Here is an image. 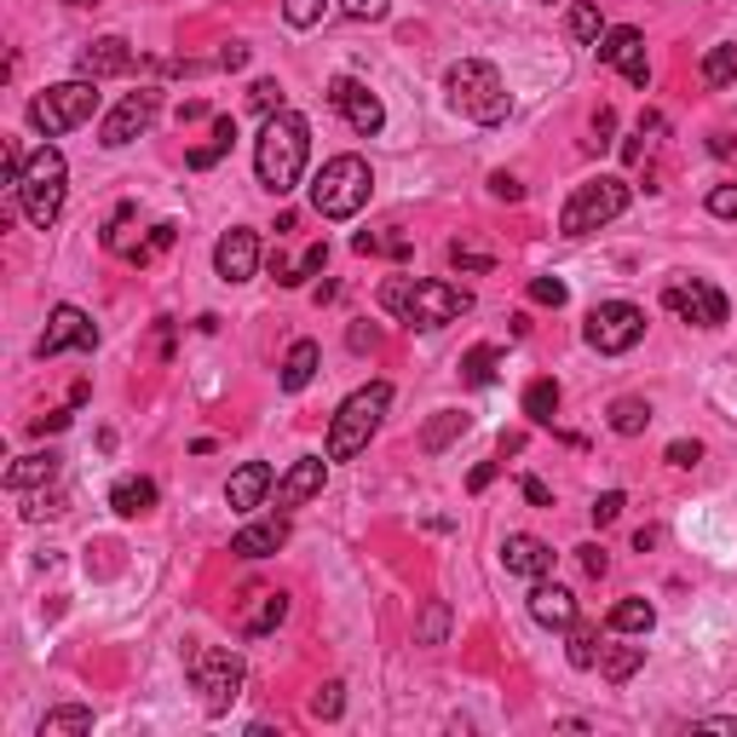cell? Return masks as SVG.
<instances>
[{"label": "cell", "instance_id": "2", "mask_svg": "<svg viewBox=\"0 0 737 737\" xmlns=\"http://www.w3.org/2000/svg\"><path fill=\"white\" fill-rule=\"evenodd\" d=\"M444 98H450L455 116L479 121V127H501L513 116V92H508L495 63H484V58H455L444 70Z\"/></svg>", "mask_w": 737, "mask_h": 737}, {"label": "cell", "instance_id": "32", "mask_svg": "<svg viewBox=\"0 0 737 737\" xmlns=\"http://www.w3.org/2000/svg\"><path fill=\"white\" fill-rule=\"evenodd\" d=\"M646 426H651V404H646V397H617V404H611V432H617V439H640Z\"/></svg>", "mask_w": 737, "mask_h": 737}, {"label": "cell", "instance_id": "42", "mask_svg": "<svg viewBox=\"0 0 737 737\" xmlns=\"http://www.w3.org/2000/svg\"><path fill=\"white\" fill-rule=\"evenodd\" d=\"M248 105H254L259 116H277V110H288V105H283V87H277L272 76H265V81H254V87H248Z\"/></svg>", "mask_w": 737, "mask_h": 737}, {"label": "cell", "instance_id": "31", "mask_svg": "<svg viewBox=\"0 0 737 737\" xmlns=\"http://www.w3.org/2000/svg\"><path fill=\"white\" fill-rule=\"evenodd\" d=\"M352 248L357 254H381V259H410L415 254V243L404 237V230H357Z\"/></svg>", "mask_w": 737, "mask_h": 737}, {"label": "cell", "instance_id": "41", "mask_svg": "<svg viewBox=\"0 0 737 737\" xmlns=\"http://www.w3.org/2000/svg\"><path fill=\"white\" fill-rule=\"evenodd\" d=\"M450 265H455V272H466V277L495 272V259H490V254H479V248H466V243H450Z\"/></svg>", "mask_w": 737, "mask_h": 737}, {"label": "cell", "instance_id": "15", "mask_svg": "<svg viewBox=\"0 0 737 737\" xmlns=\"http://www.w3.org/2000/svg\"><path fill=\"white\" fill-rule=\"evenodd\" d=\"M98 346V323L81 312V306H52L47 317V334H41V357H58V352H92Z\"/></svg>", "mask_w": 737, "mask_h": 737}, {"label": "cell", "instance_id": "33", "mask_svg": "<svg viewBox=\"0 0 737 737\" xmlns=\"http://www.w3.org/2000/svg\"><path fill=\"white\" fill-rule=\"evenodd\" d=\"M230 145H237V116H219V121H214V139H208V145H196L185 161L196 167V174H203V167H214V161H219Z\"/></svg>", "mask_w": 737, "mask_h": 737}, {"label": "cell", "instance_id": "36", "mask_svg": "<svg viewBox=\"0 0 737 737\" xmlns=\"http://www.w3.org/2000/svg\"><path fill=\"white\" fill-rule=\"evenodd\" d=\"M283 617H288V593H259V611L243 622V633H248V640H265Z\"/></svg>", "mask_w": 737, "mask_h": 737}, {"label": "cell", "instance_id": "12", "mask_svg": "<svg viewBox=\"0 0 737 737\" xmlns=\"http://www.w3.org/2000/svg\"><path fill=\"white\" fill-rule=\"evenodd\" d=\"M156 110H161V92H156V87L127 92L121 105L105 116V127H98V145H105V150H127L132 139H145V132H150Z\"/></svg>", "mask_w": 737, "mask_h": 737}, {"label": "cell", "instance_id": "50", "mask_svg": "<svg viewBox=\"0 0 737 737\" xmlns=\"http://www.w3.org/2000/svg\"><path fill=\"white\" fill-rule=\"evenodd\" d=\"M611 132H617V110H611V105H599V116H593V139H588V145H593V150H606V145H611Z\"/></svg>", "mask_w": 737, "mask_h": 737}, {"label": "cell", "instance_id": "14", "mask_svg": "<svg viewBox=\"0 0 737 737\" xmlns=\"http://www.w3.org/2000/svg\"><path fill=\"white\" fill-rule=\"evenodd\" d=\"M599 63H611V70H622L628 76V87H651V63H646V36L633 23H622V29H606L599 36Z\"/></svg>", "mask_w": 737, "mask_h": 737}, {"label": "cell", "instance_id": "35", "mask_svg": "<svg viewBox=\"0 0 737 737\" xmlns=\"http://www.w3.org/2000/svg\"><path fill=\"white\" fill-rule=\"evenodd\" d=\"M731 81H737V47L720 41L702 52V87H731Z\"/></svg>", "mask_w": 737, "mask_h": 737}, {"label": "cell", "instance_id": "62", "mask_svg": "<svg viewBox=\"0 0 737 737\" xmlns=\"http://www.w3.org/2000/svg\"><path fill=\"white\" fill-rule=\"evenodd\" d=\"M63 7H98V0H63Z\"/></svg>", "mask_w": 737, "mask_h": 737}, {"label": "cell", "instance_id": "49", "mask_svg": "<svg viewBox=\"0 0 737 737\" xmlns=\"http://www.w3.org/2000/svg\"><path fill=\"white\" fill-rule=\"evenodd\" d=\"M709 214L715 219H737V185H715L709 190Z\"/></svg>", "mask_w": 737, "mask_h": 737}, {"label": "cell", "instance_id": "46", "mask_svg": "<svg viewBox=\"0 0 737 737\" xmlns=\"http://www.w3.org/2000/svg\"><path fill=\"white\" fill-rule=\"evenodd\" d=\"M63 513V495L58 490H41V495H29V508H23V519L29 524H41V519H58Z\"/></svg>", "mask_w": 737, "mask_h": 737}, {"label": "cell", "instance_id": "47", "mask_svg": "<svg viewBox=\"0 0 737 737\" xmlns=\"http://www.w3.org/2000/svg\"><path fill=\"white\" fill-rule=\"evenodd\" d=\"M323 265H328V248L317 243V248H306V259H299L294 265V277H288V288H299V283H306V277H317L323 272Z\"/></svg>", "mask_w": 737, "mask_h": 737}, {"label": "cell", "instance_id": "24", "mask_svg": "<svg viewBox=\"0 0 737 737\" xmlns=\"http://www.w3.org/2000/svg\"><path fill=\"white\" fill-rule=\"evenodd\" d=\"M466 426H473V415H466V410H439V415H432V421L421 426V439H415V444H421L426 455H444Z\"/></svg>", "mask_w": 737, "mask_h": 737}, {"label": "cell", "instance_id": "39", "mask_svg": "<svg viewBox=\"0 0 737 737\" xmlns=\"http://www.w3.org/2000/svg\"><path fill=\"white\" fill-rule=\"evenodd\" d=\"M571 36L582 47H599V36H606V18H599L593 0H577V7H571Z\"/></svg>", "mask_w": 737, "mask_h": 737}, {"label": "cell", "instance_id": "58", "mask_svg": "<svg viewBox=\"0 0 737 737\" xmlns=\"http://www.w3.org/2000/svg\"><path fill=\"white\" fill-rule=\"evenodd\" d=\"M243 63H248V47H243V41H230V47L219 52V70H243Z\"/></svg>", "mask_w": 737, "mask_h": 737}, {"label": "cell", "instance_id": "5", "mask_svg": "<svg viewBox=\"0 0 737 737\" xmlns=\"http://www.w3.org/2000/svg\"><path fill=\"white\" fill-rule=\"evenodd\" d=\"M18 208L36 230H52L63 214V196H70V161H63L58 145H41L36 156L23 161V179H18Z\"/></svg>", "mask_w": 737, "mask_h": 737}, {"label": "cell", "instance_id": "45", "mask_svg": "<svg viewBox=\"0 0 737 737\" xmlns=\"http://www.w3.org/2000/svg\"><path fill=\"white\" fill-rule=\"evenodd\" d=\"M564 294H571V288H564L559 277H530V299H535V306H564Z\"/></svg>", "mask_w": 737, "mask_h": 737}, {"label": "cell", "instance_id": "29", "mask_svg": "<svg viewBox=\"0 0 737 737\" xmlns=\"http://www.w3.org/2000/svg\"><path fill=\"white\" fill-rule=\"evenodd\" d=\"M559 381L553 375H535L530 386H524V415L535 421V426H553V415H559Z\"/></svg>", "mask_w": 737, "mask_h": 737}, {"label": "cell", "instance_id": "54", "mask_svg": "<svg viewBox=\"0 0 737 737\" xmlns=\"http://www.w3.org/2000/svg\"><path fill=\"white\" fill-rule=\"evenodd\" d=\"M346 341H352V352H375V346H381V328H375V323H352Z\"/></svg>", "mask_w": 737, "mask_h": 737}, {"label": "cell", "instance_id": "34", "mask_svg": "<svg viewBox=\"0 0 737 737\" xmlns=\"http://www.w3.org/2000/svg\"><path fill=\"white\" fill-rule=\"evenodd\" d=\"M450 640V606L444 599H426L421 622H415V646H444Z\"/></svg>", "mask_w": 737, "mask_h": 737}, {"label": "cell", "instance_id": "17", "mask_svg": "<svg viewBox=\"0 0 737 737\" xmlns=\"http://www.w3.org/2000/svg\"><path fill=\"white\" fill-rule=\"evenodd\" d=\"M214 272L225 277V283H248L254 272H259V237L248 225H230L225 237H219V248H214Z\"/></svg>", "mask_w": 737, "mask_h": 737}, {"label": "cell", "instance_id": "7", "mask_svg": "<svg viewBox=\"0 0 737 737\" xmlns=\"http://www.w3.org/2000/svg\"><path fill=\"white\" fill-rule=\"evenodd\" d=\"M92 116H98V81H87V76L58 81V87L29 98V127H36L41 139H63V132H76Z\"/></svg>", "mask_w": 737, "mask_h": 737}, {"label": "cell", "instance_id": "13", "mask_svg": "<svg viewBox=\"0 0 737 737\" xmlns=\"http://www.w3.org/2000/svg\"><path fill=\"white\" fill-rule=\"evenodd\" d=\"M328 105L352 121L357 139H375V132L386 127V105H381V98L368 92L363 81H352V76H334V81H328Z\"/></svg>", "mask_w": 737, "mask_h": 737}, {"label": "cell", "instance_id": "10", "mask_svg": "<svg viewBox=\"0 0 737 737\" xmlns=\"http://www.w3.org/2000/svg\"><path fill=\"white\" fill-rule=\"evenodd\" d=\"M582 334H588V346L599 357H622V352H633L646 341V312L633 306V299H606V306L588 312Z\"/></svg>", "mask_w": 737, "mask_h": 737}, {"label": "cell", "instance_id": "28", "mask_svg": "<svg viewBox=\"0 0 737 737\" xmlns=\"http://www.w3.org/2000/svg\"><path fill=\"white\" fill-rule=\"evenodd\" d=\"M606 628L611 633H651L657 628V606H651V599H617Z\"/></svg>", "mask_w": 737, "mask_h": 737}, {"label": "cell", "instance_id": "18", "mask_svg": "<svg viewBox=\"0 0 737 737\" xmlns=\"http://www.w3.org/2000/svg\"><path fill=\"white\" fill-rule=\"evenodd\" d=\"M132 47L121 41V36H98V41H87L81 52H76V70L87 76V81H110V76H127L132 70Z\"/></svg>", "mask_w": 737, "mask_h": 737}, {"label": "cell", "instance_id": "51", "mask_svg": "<svg viewBox=\"0 0 737 737\" xmlns=\"http://www.w3.org/2000/svg\"><path fill=\"white\" fill-rule=\"evenodd\" d=\"M490 196L495 203H524V185L513 174H490Z\"/></svg>", "mask_w": 737, "mask_h": 737}, {"label": "cell", "instance_id": "4", "mask_svg": "<svg viewBox=\"0 0 737 737\" xmlns=\"http://www.w3.org/2000/svg\"><path fill=\"white\" fill-rule=\"evenodd\" d=\"M386 410H392V386H386V381H368V386H357V392L346 397V404L334 410L323 455H328V461H352V455H363V450H368V439L381 432Z\"/></svg>", "mask_w": 737, "mask_h": 737}, {"label": "cell", "instance_id": "6", "mask_svg": "<svg viewBox=\"0 0 737 737\" xmlns=\"http://www.w3.org/2000/svg\"><path fill=\"white\" fill-rule=\"evenodd\" d=\"M368 190H375V174H368L363 156H328L312 179V208L323 219H352V214H363Z\"/></svg>", "mask_w": 737, "mask_h": 737}, {"label": "cell", "instance_id": "19", "mask_svg": "<svg viewBox=\"0 0 737 737\" xmlns=\"http://www.w3.org/2000/svg\"><path fill=\"white\" fill-rule=\"evenodd\" d=\"M553 548L542 542V535H508L501 542V564H508V577H530V582H542L553 577Z\"/></svg>", "mask_w": 737, "mask_h": 737}, {"label": "cell", "instance_id": "27", "mask_svg": "<svg viewBox=\"0 0 737 737\" xmlns=\"http://www.w3.org/2000/svg\"><path fill=\"white\" fill-rule=\"evenodd\" d=\"M646 668V646H599V675H606L611 686L633 680Z\"/></svg>", "mask_w": 737, "mask_h": 737}, {"label": "cell", "instance_id": "11", "mask_svg": "<svg viewBox=\"0 0 737 737\" xmlns=\"http://www.w3.org/2000/svg\"><path fill=\"white\" fill-rule=\"evenodd\" d=\"M662 306L675 312L680 323H697V328H726V317H731L726 294H720L715 283H697V277L668 283V288H662Z\"/></svg>", "mask_w": 737, "mask_h": 737}, {"label": "cell", "instance_id": "22", "mask_svg": "<svg viewBox=\"0 0 737 737\" xmlns=\"http://www.w3.org/2000/svg\"><path fill=\"white\" fill-rule=\"evenodd\" d=\"M530 617L542 622V628H571L577 622V593L542 577V582L530 588Z\"/></svg>", "mask_w": 737, "mask_h": 737}, {"label": "cell", "instance_id": "37", "mask_svg": "<svg viewBox=\"0 0 737 737\" xmlns=\"http://www.w3.org/2000/svg\"><path fill=\"white\" fill-rule=\"evenodd\" d=\"M495 363H501L495 346H473V352L461 357V381L466 386H495Z\"/></svg>", "mask_w": 737, "mask_h": 737}, {"label": "cell", "instance_id": "1", "mask_svg": "<svg viewBox=\"0 0 737 737\" xmlns=\"http://www.w3.org/2000/svg\"><path fill=\"white\" fill-rule=\"evenodd\" d=\"M306 156H312V127H306V116H294V110L265 116L259 145H254V174H259L265 190L288 196L299 179H306Z\"/></svg>", "mask_w": 737, "mask_h": 737}, {"label": "cell", "instance_id": "23", "mask_svg": "<svg viewBox=\"0 0 737 737\" xmlns=\"http://www.w3.org/2000/svg\"><path fill=\"white\" fill-rule=\"evenodd\" d=\"M58 473H63V455H58V450L18 455V461L7 466V490H12V495H23V490H36V484H52Z\"/></svg>", "mask_w": 737, "mask_h": 737}, {"label": "cell", "instance_id": "21", "mask_svg": "<svg viewBox=\"0 0 737 737\" xmlns=\"http://www.w3.org/2000/svg\"><path fill=\"white\" fill-rule=\"evenodd\" d=\"M283 548H288V513L254 519V524H243L237 535H230V553H237V559H272Z\"/></svg>", "mask_w": 737, "mask_h": 737}, {"label": "cell", "instance_id": "56", "mask_svg": "<svg viewBox=\"0 0 737 737\" xmlns=\"http://www.w3.org/2000/svg\"><path fill=\"white\" fill-rule=\"evenodd\" d=\"M524 501H530V508H553V490L542 479H524Z\"/></svg>", "mask_w": 737, "mask_h": 737}, {"label": "cell", "instance_id": "44", "mask_svg": "<svg viewBox=\"0 0 737 737\" xmlns=\"http://www.w3.org/2000/svg\"><path fill=\"white\" fill-rule=\"evenodd\" d=\"M622 508H628V495H622V490H606L588 513H593V524H599V530H606V524H617V519H622Z\"/></svg>", "mask_w": 737, "mask_h": 737}, {"label": "cell", "instance_id": "9", "mask_svg": "<svg viewBox=\"0 0 737 737\" xmlns=\"http://www.w3.org/2000/svg\"><path fill=\"white\" fill-rule=\"evenodd\" d=\"M185 668H190V686L203 691V709H208V715H225L230 702L243 697L248 668H243V657L230 651V646H196V651L185 657Z\"/></svg>", "mask_w": 737, "mask_h": 737}, {"label": "cell", "instance_id": "57", "mask_svg": "<svg viewBox=\"0 0 737 737\" xmlns=\"http://www.w3.org/2000/svg\"><path fill=\"white\" fill-rule=\"evenodd\" d=\"M490 479H495V461H479V466H473V473H466V490H473V495H479V490H490Z\"/></svg>", "mask_w": 737, "mask_h": 737}, {"label": "cell", "instance_id": "60", "mask_svg": "<svg viewBox=\"0 0 737 737\" xmlns=\"http://www.w3.org/2000/svg\"><path fill=\"white\" fill-rule=\"evenodd\" d=\"M208 116V105H203V98H190V105H179V121H203Z\"/></svg>", "mask_w": 737, "mask_h": 737}, {"label": "cell", "instance_id": "26", "mask_svg": "<svg viewBox=\"0 0 737 737\" xmlns=\"http://www.w3.org/2000/svg\"><path fill=\"white\" fill-rule=\"evenodd\" d=\"M110 508H116L121 519H145V513L156 508V484H150V479H116Z\"/></svg>", "mask_w": 737, "mask_h": 737}, {"label": "cell", "instance_id": "20", "mask_svg": "<svg viewBox=\"0 0 737 737\" xmlns=\"http://www.w3.org/2000/svg\"><path fill=\"white\" fill-rule=\"evenodd\" d=\"M277 490V473L265 461H243L237 473H230V484H225V501H230V513H254V508H265V495Z\"/></svg>", "mask_w": 737, "mask_h": 737}, {"label": "cell", "instance_id": "30", "mask_svg": "<svg viewBox=\"0 0 737 737\" xmlns=\"http://www.w3.org/2000/svg\"><path fill=\"white\" fill-rule=\"evenodd\" d=\"M92 731V709L87 702H63V709H47L41 737H87Z\"/></svg>", "mask_w": 737, "mask_h": 737}, {"label": "cell", "instance_id": "48", "mask_svg": "<svg viewBox=\"0 0 737 737\" xmlns=\"http://www.w3.org/2000/svg\"><path fill=\"white\" fill-rule=\"evenodd\" d=\"M392 12V0H346V18H357V23H381Z\"/></svg>", "mask_w": 737, "mask_h": 737}, {"label": "cell", "instance_id": "52", "mask_svg": "<svg viewBox=\"0 0 737 737\" xmlns=\"http://www.w3.org/2000/svg\"><path fill=\"white\" fill-rule=\"evenodd\" d=\"M697 461H702L697 439H675V444H668V466H697Z\"/></svg>", "mask_w": 737, "mask_h": 737}, {"label": "cell", "instance_id": "59", "mask_svg": "<svg viewBox=\"0 0 737 737\" xmlns=\"http://www.w3.org/2000/svg\"><path fill=\"white\" fill-rule=\"evenodd\" d=\"M691 731H720V737H737V720H720V715H709V720H691Z\"/></svg>", "mask_w": 737, "mask_h": 737}, {"label": "cell", "instance_id": "61", "mask_svg": "<svg viewBox=\"0 0 737 737\" xmlns=\"http://www.w3.org/2000/svg\"><path fill=\"white\" fill-rule=\"evenodd\" d=\"M524 450V432H501V455H519Z\"/></svg>", "mask_w": 737, "mask_h": 737}, {"label": "cell", "instance_id": "53", "mask_svg": "<svg viewBox=\"0 0 737 737\" xmlns=\"http://www.w3.org/2000/svg\"><path fill=\"white\" fill-rule=\"evenodd\" d=\"M577 553H582V571H588V577H606V571H611V553L599 548V542H588V548H577Z\"/></svg>", "mask_w": 737, "mask_h": 737}, {"label": "cell", "instance_id": "38", "mask_svg": "<svg viewBox=\"0 0 737 737\" xmlns=\"http://www.w3.org/2000/svg\"><path fill=\"white\" fill-rule=\"evenodd\" d=\"M564 633H571V668H599V628L577 617Z\"/></svg>", "mask_w": 737, "mask_h": 737}, {"label": "cell", "instance_id": "8", "mask_svg": "<svg viewBox=\"0 0 737 737\" xmlns=\"http://www.w3.org/2000/svg\"><path fill=\"white\" fill-rule=\"evenodd\" d=\"M628 196H633L628 179H617V174H593V179H582V185L571 190V203H564V214H559V230H564V237H593L599 225L622 219Z\"/></svg>", "mask_w": 737, "mask_h": 737}, {"label": "cell", "instance_id": "55", "mask_svg": "<svg viewBox=\"0 0 737 737\" xmlns=\"http://www.w3.org/2000/svg\"><path fill=\"white\" fill-rule=\"evenodd\" d=\"M63 426H70V410H52V415L29 421V432H41V439H47V432H63Z\"/></svg>", "mask_w": 737, "mask_h": 737}, {"label": "cell", "instance_id": "25", "mask_svg": "<svg viewBox=\"0 0 737 737\" xmlns=\"http://www.w3.org/2000/svg\"><path fill=\"white\" fill-rule=\"evenodd\" d=\"M317 363H323V346L317 341H294L288 357H283V392H306L312 375H317Z\"/></svg>", "mask_w": 737, "mask_h": 737}, {"label": "cell", "instance_id": "43", "mask_svg": "<svg viewBox=\"0 0 737 737\" xmlns=\"http://www.w3.org/2000/svg\"><path fill=\"white\" fill-rule=\"evenodd\" d=\"M323 12H328V0H283V18H288L294 29H312V23H323Z\"/></svg>", "mask_w": 737, "mask_h": 737}, {"label": "cell", "instance_id": "40", "mask_svg": "<svg viewBox=\"0 0 737 737\" xmlns=\"http://www.w3.org/2000/svg\"><path fill=\"white\" fill-rule=\"evenodd\" d=\"M346 715V686L341 680H323L312 697V720H341Z\"/></svg>", "mask_w": 737, "mask_h": 737}, {"label": "cell", "instance_id": "3", "mask_svg": "<svg viewBox=\"0 0 737 737\" xmlns=\"http://www.w3.org/2000/svg\"><path fill=\"white\" fill-rule=\"evenodd\" d=\"M381 306L392 317H404L410 328H444V323L473 312V294L455 288V283H439V277H421V283L392 277V283H381Z\"/></svg>", "mask_w": 737, "mask_h": 737}, {"label": "cell", "instance_id": "16", "mask_svg": "<svg viewBox=\"0 0 737 737\" xmlns=\"http://www.w3.org/2000/svg\"><path fill=\"white\" fill-rule=\"evenodd\" d=\"M328 484V461L323 455H299L283 466V479H277V513H294V508H306L312 495H323Z\"/></svg>", "mask_w": 737, "mask_h": 737}]
</instances>
